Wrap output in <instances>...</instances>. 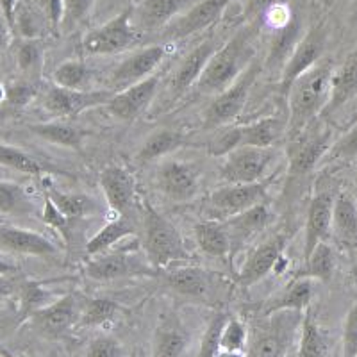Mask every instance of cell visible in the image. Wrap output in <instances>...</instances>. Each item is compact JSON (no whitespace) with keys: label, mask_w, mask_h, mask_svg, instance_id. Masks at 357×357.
<instances>
[{"label":"cell","mask_w":357,"mask_h":357,"mask_svg":"<svg viewBox=\"0 0 357 357\" xmlns=\"http://www.w3.org/2000/svg\"><path fill=\"white\" fill-rule=\"evenodd\" d=\"M333 72V61L321 59L293 82L288 93V134L291 138L301 134L309 123L314 122L317 116L321 114L325 104L329 100Z\"/></svg>","instance_id":"obj_1"},{"label":"cell","mask_w":357,"mask_h":357,"mask_svg":"<svg viewBox=\"0 0 357 357\" xmlns=\"http://www.w3.org/2000/svg\"><path fill=\"white\" fill-rule=\"evenodd\" d=\"M254 27L240 29L232 38L215 50L206 70L197 82V89L200 93L218 95L223 89L229 88L234 81H238L241 73L254 63Z\"/></svg>","instance_id":"obj_2"},{"label":"cell","mask_w":357,"mask_h":357,"mask_svg":"<svg viewBox=\"0 0 357 357\" xmlns=\"http://www.w3.org/2000/svg\"><path fill=\"white\" fill-rule=\"evenodd\" d=\"M304 314L298 311H279L264 314L252 324L245 357H284L301 331Z\"/></svg>","instance_id":"obj_3"},{"label":"cell","mask_w":357,"mask_h":357,"mask_svg":"<svg viewBox=\"0 0 357 357\" xmlns=\"http://www.w3.org/2000/svg\"><path fill=\"white\" fill-rule=\"evenodd\" d=\"M143 248L155 270L190 259L181 232L149 200L143 202Z\"/></svg>","instance_id":"obj_4"},{"label":"cell","mask_w":357,"mask_h":357,"mask_svg":"<svg viewBox=\"0 0 357 357\" xmlns=\"http://www.w3.org/2000/svg\"><path fill=\"white\" fill-rule=\"evenodd\" d=\"M282 130L284 123L275 116L261 118L245 126L222 127L207 145V152L216 158H225L240 146H273L279 142Z\"/></svg>","instance_id":"obj_5"},{"label":"cell","mask_w":357,"mask_h":357,"mask_svg":"<svg viewBox=\"0 0 357 357\" xmlns=\"http://www.w3.org/2000/svg\"><path fill=\"white\" fill-rule=\"evenodd\" d=\"M138 29L132 22V6H129L109 22L86 33L82 50L89 56H113L130 49L138 41Z\"/></svg>","instance_id":"obj_6"},{"label":"cell","mask_w":357,"mask_h":357,"mask_svg":"<svg viewBox=\"0 0 357 357\" xmlns=\"http://www.w3.org/2000/svg\"><path fill=\"white\" fill-rule=\"evenodd\" d=\"M259 72L261 65L254 61L238 77V81L232 82L229 88H225L222 93L213 98V102L204 113V127L206 129H220V127H225L238 118V114L247 106L248 95H250V89Z\"/></svg>","instance_id":"obj_7"},{"label":"cell","mask_w":357,"mask_h":357,"mask_svg":"<svg viewBox=\"0 0 357 357\" xmlns=\"http://www.w3.org/2000/svg\"><path fill=\"white\" fill-rule=\"evenodd\" d=\"M273 146H240L223 158L220 177L225 184H245L263 181L275 161Z\"/></svg>","instance_id":"obj_8"},{"label":"cell","mask_w":357,"mask_h":357,"mask_svg":"<svg viewBox=\"0 0 357 357\" xmlns=\"http://www.w3.org/2000/svg\"><path fill=\"white\" fill-rule=\"evenodd\" d=\"M268 181H257V183L245 184H225L218 188L213 193H209L206 200L207 215L213 220L231 218L238 213L245 211L248 207H254L257 204L264 202L268 193Z\"/></svg>","instance_id":"obj_9"},{"label":"cell","mask_w":357,"mask_h":357,"mask_svg":"<svg viewBox=\"0 0 357 357\" xmlns=\"http://www.w3.org/2000/svg\"><path fill=\"white\" fill-rule=\"evenodd\" d=\"M84 273L97 282H109L129 277H152L155 275V268L151 261H143L138 254L118 250L89 257L84 264Z\"/></svg>","instance_id":"obj_10"},{"label":"cell","mask_w":357,"mask_h":357,"mask_svg":"<svg viewBox=\"0 0 357 357\" xmlns=\"http://www.w3.org/2000/svg\"><path fill=\"white\" fill-rule=\"evenodd\" d=\"M113 95L114 91H107V89L77 91V89L61 88L52 82L43 93V109L57 118L79 116L91 107L106 106Z\"/></svg>","instance_id":"obj_11"},{"label":"cell","mask_w":357,"mask_h":357,"mask_svg":"<svg viewBox=\"0 0 357 357\" xmlns=\"http://www.w3.org/2000/svg\"><path fill=\"white\" fill-rule=\"evenodd\" d=\"M325 41H327V33H325L324 25H314L305 33V36L301 38L291 56L288 57V61L282 66V75H280V95L282 97L288 98L293 82L324 59L321 56L325 50Z\"/></svg>","instance_id":"obj_12"},{"label":"cell","mask_w":357,"mask_h":357,"mask_svg":"<svg viewBox=\"0 0 357 357\" xmlns=\"http://www.w3.org/2000/svg\"><path fill=\"white\" fill-rule=\"evenodd\" d=\"M309 126L301 134H296L295 138H291V145L288 149L289 174L293 177L309 174L331 149V130Z\"/></svg>","instance_id":"obj_13"},{"label":"cell","mask_w":357,"mask_h":357,"mask_svg":"<svg viewBox=\"0 0 357 357\" xmlns=\"http://www.w3.org/2000/svg\"><path fill=\"white\" fill-rule=\"evenodd\" d=\"M79 314H81V307H79L77 296L75 293H66L33 312L29 320L41 336L56 340V337L65 336L73 325L79 324Z\"/></svg>","instance_id":"obj_14"},{"label":"cell","mask_w":357,"mask_h":357,"mask_svg":"<svg viewBox=\"0 0 357 357\" xmlns=\"http://www.w3.org/2000/svg\"><path fill=\"white\" fill-rule=\"evenodd\" d=\"M165 57H167V47L161 43L149 45L127 56L122 63L114 66L109 75V84L114 89V93L151 77Z\"/></svg>","instance_id":"obj_15"},{"label":"cell","mask_w":357,"mask_h":357,"mask_svg":"<svg viewBox=\"0 0 357 357\" xmlns=\"http://www.w3.org/2000/svg\"><path fill=\"white\" fill-rule=\"evenodd\" d=\"M159 84L161 73H152L151 77L116 91L106 104V109L122 122H132L152 106Z\"/></svg>","instance_id":"obj_16"},{"label":"cell","mask_w":357,"mask_h":357,"mask_svg":"<svg viewBox=\"0 0 357 357\" xmlns=\"http://www.w3.org/2000/svg\"><path fill=\"white\" fill-rule=\"evenodd\" d=\"M232 0H200L162 29L168 41H181L215 24Z\"/></svg>","instance_id":"obj_17"},{"label":"cell","mask_w":357,"mask_h":357,"mask_svg":"<svg viewBox=\"0 0 357 357\" xmlns=\"http://www.w3.org/2000/svg\"><path fill=\"white\" fill-rule=\"evenodd\" d=\"M288 241L289 236L284 232H279V234L272 236L261 245H257L245 259L243 266L236 277V282L241 288H250V286L257 284L259 280H263L268 273L272 272L273 266H277Z\"/></svg>","instance_id":"obj_18"},{"label":"cell","mask_w":357,"mask_h":357,"mask_svg":"<svg viewBox=\"0 0 357 357\" xmlns=\"http://www.w3.org/2000/svg\"><path fill=\"white\" fill-rule=\"evenodd\" d=\"M159 190L174 202H190L199 193V175L191 165L178 159H165L155 174Z\"/></svg>","instance_id":"obj_19"},{"label":"cell","mask_w":357,"mask_h":357,"mask_svg":"<svg viewBox=\"0 0 357 357\" xmlns=\"http://www.w3.org/2000/svg\"><path fill=\"white\" fill-rule=\"evenodd\" d=\"M104 197L111 211L116 216H129L136 204V181L127 168L107 165L98 175Z\"/></svg>","instance_id":"obj_20"},{"label":"cell","mask_w":357,"mask_h":357,"mask_svg":"<svg viewBox=\"0 0 357 357\" xmlns=\"http://www.w3.org/2000/svg\"><path fill=\"white\" fill-rule=\"evenodd\" d=\"M193 6V0H139L132 6V22L138 33H152L165 29Z\"/></svg>","instance_id":"obj_21"},{"label":"cell","mask_w":357,"mask_h":357,"mask_svg":"<svg viewBox=\"0 0 357 357\" xmlns=\"http://www.w3.org/2000/svg\"><path fill=\"white\" fill-rule=\"evenodd\" d=\"M218 49L213 40L200 41L197 47L190 50V52L184 56V59L178 63L177 70L174 72L170 79V98L172 100H178L186 93L191 86H195L199 82L200 75L206 70L207 63L211 59V56L215 54V50Z\"/></svg>","instance_id":"obj_22"},{"label":"cell","mask_w":357,"mask_h":357,"mask_svg":"<svg viewBox=\"0 0 357 357\" xmlns=\"http://www.w3.org/2000/svg\"><path fill=\"white\" fill-rule=\"evenodd\" d=\"M334 197L331 191H321L312 197L307 207L304 236V259L311 256V252L333 234V207Z\"/></svg>","instance_id":"obj_23"},{"label":"cell","mask_w":357,"mask_h":357,"mask_svg":"<svg viewBox=\"0 0 357 357\" xmlns=\"http://www.w3.org/2000/svg\"><path fill=\"white\" fill-rule=\"evenodd\" d=\"M0 250L31 257H54L59 252L47 236L11 225H0Z\"/></svg>","instance_id":"obj_24"},{"label":"cell","mask_w":357,"mask_h":357,"mask_svg":"<svg viewBox=\"0 0 357 357\" xmlns=\"http://www.w3.org/2000/svg\"><path fill=\"white\" fill-rule=\"evenodd\" d=\"M270 209L264 202L257 204L254 207H248L245 211L238 213V215L231 216V218L223 220L225 223V229L229 232V238H231L232 250H238V248L243 247L248 240H252L254 236H257L259 232L264 231L268 223H270Z\"/></svg>","instance_id":"obj_25"},{"label":"cell","mask_w":357,"mask_h":357,"mask_svg":"<svg viewBox=\"0 0 357 357\" xmlns=\"http://www.w3.org/2000/svg\"><path fill=\"white\" fill-rule=\"evenodd\" d=\"M357 95V54L350 56L343 65L333 72L329 100L320 116L327 118L349 104Z\"/></svg>","instance_id":"obj_26"},{"label":"cell","mask_w":357,"mask_h":357,"mask_svg":"<svg viewBox=\"0 0 357 357\" xmlns=\"http://www.w3.org/2000/svg\"><path fill=\"white\" fill-rule=\"evenodd\" d=\"M312 295H314V280L304 279V277H295L291 284L286 286V289H282L279 295L270 298L264 304L259 317L273 314V312L279 311H307L309 305H311Z\"/></svg>","instance_id":"obj_27"},{"label":"cell","mask_w":357,"mask_h":357,"mask_svg":"<svg viewBox=\"0 0 357 357\" xmlns=\"http://www.w3.org/2000/svg\"><path fill=\"white\" fill-rule=\"evenodd\" d=\"M190 343L184 325L177 318H162L152 337V357H183Z\"/></svg>","instance_id":"obj_28"},{"label":"cell","mask_w":357,"mask_h":357,"mask_svg":"<svg viewBox=\"0 0 357 357\" xmlns=\"http://www.w3.org/2000/svg\"><path fill=\"white\" fill-rule=\"evenodd\" d=\"M333 234L343 247H357V202L349 193H337L334 197Z\"/></svg>","instance_id":"obj_29"},{"label":"cell","mask_w":357,"mask_h":357,"mask_svg":"<svg viewBox=\"0 0 357 357\" xmlns=\"http://www.w3.org/2000/svg\"><path fill=\"white\" fill-rule=\"evenodd\" d=\"M165 280L175 293L195 301H204L211 286L209 273L199 266H181L168 270L165 273Z\"/></svg>","instance_id":"obj_30"},{"label":"cell","mask_w":357,"mask_h":357,"mask_svg":"<svg viewBox=\"0 0 357 357\" xmlns=\"http://www.w3.org/2000/svg\"><path fill=\"white\" fill-rule=\"evenodd\" d=\"M188 145V136L181 130L175 129H158L152 134H149V138L143 142V145L139 146L136 159L138 162L145 165V162L159 161V159H165L172 154V152L181 151L183 146Z\"/></svg>","instance_id":"obj_31"},{"label":"cell","mask_w":357,"mask_h":357,"mask_svg":"<svg viewBox=\"0 0 357 357\" xmlns=\"http://www.w3.org/2000/svg\"><path fill=\"white\" fill-rule=\"evenodd\" d=\"M193 232H195V240L204 254L216 257V259H225L227 256H231V238H229V232L223 222L213 218L204 220V222L197 223Z\"/></svg>","instance_id":"obj_32"},{"label":"cell","mask_w":357,"mask_h":357,"mask_svg":"<svg viewBox=\"0 0 357 357\" xmlns=\"http://www.w3.org/2000/svg\"><path fill=\"white\" fill-rule=\"evenodd\" d=\"M134 234V225L129 220V216H116L114 220L107 222L98 232L86 245V254L88 257L100 256L104 252H109L111 248L122 240H126L127 236Z\"/></svg>","instance_id":"obj_33"},{"label":"cell","mask_w":357,"mask_h":357,"mask_svg":"<svg viewBox=\"0 0 357 357\" xmlns=\"http://www.w3.org/2000/svg\"><path fill=\"white\" fill-rule=\"evenodd\" d=\"M301 20L296 17L289 18L284 25H280L277 29L275 36L272 40V47H270V52H268L266 57L268 68H273V66L280 65V63L284 66L288 57L295 50L296 43L301 41Z\"/></svg>","instance_id":"obj_34"},{"label":"cell","mask_w":357,"mask_h":357,"mask_svg":"<svg viewBox=\"0 0 357 357\" xmlns=\"http://www.w3.org/2000/svg\"><path fill=\"white\" fill-rule=\"evenodd\" d=\"M29 130L36 134L38 138L43 142L54 143V145L72 149V151H81L82 142H84L86 134L79 127L70 126V123H34L29 127Z\"/></svg>","instance_id":"obj_35"},{"label":"cell","mask_w":357,"mask_h":357,"mask_svg":"<svg viewBox=\"0 0 357 357\" xmlns=\"http://www.w3.org/2000/svg\"><path fill=\"white\" fill-rule=\"evenodd\" d=\"M36 213V202L22 184L0 181V215L27 216Z\"/></svg>","instance_id":"obj_36"},{"label":"cell","mask_w":357,"mask_h":357,"mask_svg":"<svg viewBox=\"0 0 357 357\" xmlns=\"http://www.w3.org/2000/svg\"><path fill=\"white\" fill-rule=\"evenodd\" d=\"M334 268H336V257L329 245L321 241L317 248L311 252V256L304 259V264L295 277H304V279L320 280V282H329L333 279Z\"/></svg>","instance_id":"obj_37"},{"label":"cell","mask_w":357,"mask_h":357,"mask_svg":"<svg viewBox=\"0 0 357 357\" xmlns=\"http://www.w3.org/2000/svg\"><path fill=\"white\" fill-rule=\"evenodd\" d=\"M52 82L66 89L88 91L93 82V70L79 59H68L52 72Z\"/></svg>","instance_id":"obj_38"},{"label":"cell","mask_w":357,"mask_h":357,"mask_svg":"<svg viewBox=\"0 0 357 357\" xmlns=\"http://www.w3.org/2000/svg\"><path fill=\"white\" fill-rule=\"evenodd\" d=\"M0 167L11 168V170L31 175V177H41L45 174H50V172H59L56 168L47 167V165L40 162L33 155H29L27 152L22 151V149L6 145V143H0Z\"/></svg>","instance_id":"obj_39"},{"label":"cell","mask_w":357,"mask_h":357,"mask_svg":"<svg viewBox=\"0 0 357 357\" xmlns=\"http://www.w3.org/2000/svg\"><path fill=\"white\" fill-rule=\"evenodd\" d=\"M325 354H327V337L321 333L312 312L307 309L302 318L296 357H325Z\"/></svg>","instance_id":"obj_40"},{"label":"cell","mask_w":357,"mask_h":357,"mask_svg":"<svg viewBox=\"0 0 357 357\" xmlns=\"http://www.w3.org/2000/svg\"><path fill=\"white\" fill-rule=\"evenodd\" d=\"M47 195L50 197L54 204L57 206V209L63 213L65 216L72 220H79L86 215H93L97 213V204L93 199H89L84 193H63V191H57L54 188L47 190Z\"/></svg>","instance_id":"obj_41"},{"label":"cell","mask_w":357,"mask_h":357,"mask_svg":"<svg viewBox=\"0 0 357 357\" xmlns=\"http://www.w3.org/2000/svg\"><path fill=\"white\" fill-rule=\"evenodd\" d=\"M120 305L111 298H89L81 307L79 325L86 329H97L116 318Z\"/></svg>","instance_id":"obj_42"},{"label":"cell","mask_w":357,"mask_h":357,"mask_svg":"<svg viewBox=\"0 0 357 357\" xmlns=\"http://www.w3.org/2000/svg\"><path fill=\"white\" fill-rule=\"evenodd\" d=\"M47 284L49 282H41V280H24V282H20L17 296L22 318H29L38 309L45 307V305L52 302V298H50L52 293L47 288Z\"/></svg>","instance_id":"obj_43"},{"label":"cell","mask_w":357,"mask_h":357,"mask_svg":"<svg viewBox=\"0 0 357 357\" xmlns=\"http://www.w3.org/2000/svg\"><path fill=\"white\" fill-rule=\"evenodd\" d=\"M45 61L43 43L40 38H22L17 47V65L25 75H38Z\"/></svg>","instance_id":"obj_44"},{"label":"cell","mask_w":357,"mask_h":357,"mask_svg":"<svg viewBox=\"0 0 357 357\" xmlns=\"http://www.w3.org/2000/svg\"><path fill=\"white\" fill-rule=\"evenodd\" d=\"M13 33L20 38H40V15L29 0H18L13 15Z\"/></svg>","instance_id":"obj_45"},{"label":"cell","mask_w":357,"mask_h":357,"mask_svg":"<svg viewBox=\"0 0 357 357\" xmlns=\"http://www.w3.org/2000/svg\"><path fill=\"white\" fill-rule=\"evenodd\" d=\"M229 320V317L225 312H218L211 318V321L207 324V329L204 331V336L200 340L199 352L197 357H216L222 350L220 347V337H222V331L225 321Z\"/></svg>","instance_id":"obj_46"},{"label":"cell","mask_w":357,"mask_h":357,"mask_svg":"<svg viewBox=\"0 0 357 357\" xmlns=\"http://www.w3.org/2000/svg\"><path fill=\"white\" fill-rule=\"evenodd\" d=\"M248 343V329L247 325L238 318H229L223 325L222 337H220V347L222 350H231V352H245Z\"/></svg>","instance_id":"obj_47"},{"label":"cell","mask_w":357,"mask_h":357,"mask_svg":"<svg viewBox=\"0 0 357 357\" xmlns=\"http://www.w3.org/2000/svg\"><path fill=\"white\" fill-rule=\"evenodd\" d=\"M41 220H43L47 225L56 229L59 234L63 236V240L68 243L70 236H72V218L63 215L59 209H57L56 204L50 200V197L45 193V202H43V209H41Z\"/></svg>","instance_id":"obj_48"},{"label":"cell","mask_w":357,"mask_h":357,"mask_svg":"<svg viewBox=\"0 0 357 357\" xmlns=\"http://www.w3.org/2000/svg\"><path fill=\"white\" fill-rule=\"evenodd\" d=\"M95 0H63L61 27L70 31L75 25L82 24L93 9Z\"/></svg>","instance_id":"obj_49"},{"label":"cell","mask_w":357,"mask_h":357,"mask_svg":"<svg viewBox=\"0 0 357 357\" xmlns=\"http://www.w3.org/2000/svg\"><path fill=\"white\" fill-rule=\"evenodd\" d=\"M357 155V122L354 126H349L343 136H341L337 142H334L331 145L329 152H327V158L333 159V161H349Z\"/></svg>","instance_id":"obj_50"},{"label":"cell","mask_w":357,"mask_h":357,"mask_svg":"<svg viewBox=\"0 0 357 357\" xmlns=\"http://www.w3.org/2000/svg\"><path fill=\"white\" fill-rule=\"evenodd\" d=\"M86 357H126V350L122 343L113 336L102 334L91 340L86 349Z\"/></svg>","instance_id":"obj_51"},{"label":"cell","mask_w":357,"mask_h":357,"mask_svg":"<svg viewBox=\"0 0 357 357\" xmlns=\"http://www.w3.org/2000/svg\"><path fill=\"white\" fill-rule=\"evenodd\" d=\"M343 357H357V298L347 312L343 325Z\"/></svg>","instance_id":"obj_52"},{"label":"cell","mask_w":357,"mask_h":357,"mask_svg":"<svg viewBox=\"0 0 357 357\" xmlns=\"http://www.w3.org/2000/svg\"><path fill=\"white\" fill-rule=\"evenodd\" d=\"M38 95V88L33 81H20L6 88V100L11 106L24 107Z\"/></svg>","instance_id":"obj_53"},{"label":"cell","mask_w":357,"mask_h":357,"mask_svg":"<svg viewBox=\"0 0 357 357\" xmlns=\"http://www.w3.org/2000/svg\"><path fill=\"white\" fill-rule=\"evenodd\" d=\"M13 275H0V304H4L6 301H9L11 296H15L18 293L20 282Z\"/></svg>","instance_id":"obj_54"},{"label":"cell","mask_w":357,"mask_h":357,"mask_svg":"<svg viewBox=\"0 0 357 357\" xmlns=\"http://www.w3.org/2000/svg\"><path fill=\"white\" fill-rule=\"evenodd\" d=\"M15 36L11 25H9L8 18L4 17V13L0 9V49H6L11 43V38Z\"/></svg>","instance_id":"obj_55"},{"label":"cell","mask_w":357,"mask_h":357,"mask_svg":"<svg viewBox=\"0 0 357 357\" xmlns=\"http://www.w3.org/2000/svg\"><path fill=\"white\" fill-rule=\"evenodd\" d=\"M18 272L17 264H11L8 261L0 259V275H13V273Z\"/></svg>","instance_id":"obj_56"},{"label":"cell","mask_w":357,"mask_h":357,"mask_svg":"<svg viewBox=\"0 0 357 357\" xmlns=\"http://www.w3.org/2000/svg\"><path fill=\"white\" fill-rule=\"evenodd\" d=\"M216 357H245V352H231V350H220Z\"/></svg>","instance_id":"obj_57"},{"label":"cell","mask_w":357,"mask_h":357,"mask_svg":"<svg viewBox=\"0 0 357 357\" xmlns=\"http://www.w3.org/2000/svg\"><path fill=\"white\" fill-rule=\"evenodd\" d=\"M6 100V88L2 84H0V102Z\"/></svg>","instance_id":"obj_58"},{"label":"cell","mask_w":357,"mask_h":357,"mask_svg":"<svg viewBox=\"0 0 357 357\" xmlns=\"http://www.w3.org/2000/svg\"><path fill=\"white\" fill-rule=\"evenodd\" d=\"M357 122V109H356V113L352 114V116H350V120H349V126H354V123Z\"/></svg>","instance_id":"obj_59"},{"label":"cell","mask_w":357,"mask_h":357,"mask_svg":"<svg viewBox=\"0 0 357 357\" xmlns=\"http://www.w3.org/2000/svg\"><path fill=\"white\" fill-rule=\"evenodd\" d=\"M354 20L357 22V2H356V6H354Z\"/></svg>","instance_id":"obj_60"},{"label":"cell","mask_w":357,"mask_h":357,"mask_svg":"<svg viewBox=\"0 0 357 357\" xmlns=\"http://www.w3.org/2000/svg\"><path fill=\"white\" fill-rule=\"evenodd\" d=\"M354 190H356V195H357V174L356 177H354Z\"/></svg>","instance_id":"obj_61"},{"label":"cell","mask_w":357,"mask_h":357,"mask_svg":"<svg viewBox=\"0 0 357 357\" xmlns=\"http://www.w3.org/2000/svg\"><path fill=\"white\" fill-rule=\"evenodd\" d=\"M333 2H334V0H324V4H325V6H327V8H329V6H331V4H333Z\"/></svg>","instance_id":"obj_62"}]
</instances>
